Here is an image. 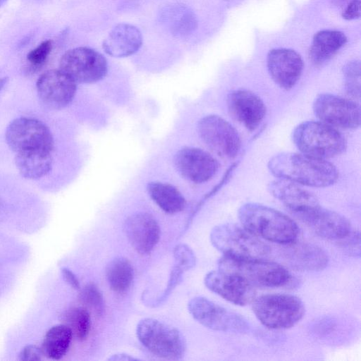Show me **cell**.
<instances>
[{
  "mask_svg": "<svg viewBox=\"0 0 361 361\" xmlns=\"http://www.w3.org/2000/svg\"><path fill=\"white\" fill-rule=\"evenodd\" d=\"M268 169L278 178L314 188L332 185L339 175L333 164L302 152L276 154L269 161Z\"/></svg>",
  "mask_w": 361,
  "mask_h": 361,
  "instance_id": "1",
  "label": "cell"
},
{
  "mask_svg": "<svg viewBox=\"0 0 361 361\" xmlns=\"http://www.w3.org/2000/svg\"><path fill=\"white\" fill-rule=\"evenodd\" d=\"M243 226L268 241L287 245L297 240L295 222L283 213L258 203H246L238 212Z\"/></svg>",
  "mask_w": 361,
  "mask_h": 361,
  "instance_id": "2",
  "label": "cell"
},
{
  "mask_svg": "<svg viewBox=\"0 0 361 361\" xmlns=\"http://www.w3.org/2000/svg\"><path fill=\"white\" fill-rule=\"evenodd\" d=\"M292 137L302 153L324 159L342 154L347 147L345 136L336 128L321 121L300 123L293 131Z\"/></svg>",
  "mask_w": 361,
  "mask_h": 361,
  "instance_id": "3",
  "label": "cell"
},
{
  "mask_svg": "<svg viewBox=\"0 0 361 361\" xmlns=\"http://www.w3.org/2000/svg\"><path fill=\"white\" fill-rule=\"evenodd\" d=\"M213 246L224 256L239 259H265L270 247L244 227L234 224L216 226L210 233Z\"/></svg>",
  "mask_w": 361,
  "mask_h": 361,
  "instance_id": "4",
  "label": "cell"
},
{
  "mask_svg": "<svg viewBox=\"0 0 361 361\" xmlns=\"http://www.w3.org/2000/svg\"><path fill=\"white\" fill-rule=\"evenodd\" d=\"M252 310L264 326L285 329L301 320L305 314V306L302 300L293 295L276 293L255 298Z\"/></svg>",
  "mask_w": 361,
  "mask_h": 361,
  "instance_id": "5",
  "label": "cell"
},
{
  "mask_svg": "<svg viewBox=\"0 0 361 361\" xmlns=\"http://www.w3.org/2000/svg\"><path fill=\"white\" fill-rule=\"evenodd\" d=\"M140 342L152 354L166 360H180L186 350L182 334L175 327L153 318L140 320L136 327Z\"/></svg>",
  "mask_w": 361,
  "mask_h": 361,
  "instance_id": "6",
  "label": "cell"
},
{
  "mask_svg": "<svg viewBox=\"0 0 361 361\" xmlns=\"http://www.w3.org/2000/svg\"><path fill=\"white\" fill-rule=\"evenodd\" d=\"M218 267L220 270L238 274L253 286H282L290 279L289 272L283 266L264 259H239L223 255Z\"/></svg>",
  "mask_w": 361,
  "mask_h": 361,
  "instance_id": "7",
  "label": "cell"
},
{
  "mask_svg": "<svg viewBox=\"0 0 361 361\" xmlns=\"http://www.w3.org/2000/svg\"><path fill=\"white\" fill-rule=\"evenodd\" d=\"M6 142L16 153L30 151L52 152L54 138L49 128L42 121L27 117L13 120L5 132Z\"/></svg>",
  "mask_w": 361,
  "mask_h": 361,
  "instance_id": "8",
  "label": "cell"
},
{
  "mask_svg": "<svg viewBox=\"0 0 361 361\" xmlns=\"http://www.w3.org/2000/svg\"><path fill=\"white\" fill-rule=\"evenodd\" d=\"M59 69L76 83L91 84L104 78L108 67L102 54L89 47H80L63 54Z\"/></svg>",
  "mask_w": 361,
  "mask_h": 361,
  "instance_id": "9",
  "label": "cell"
},
{
  "mask_svg": "<svg viewBox=\"0 0 361 361\" xmlns=\"http://www.w3.org/2000/svg\"><path fill=\"white\" fill-rule=\"evenodd\" d=\"M188 309L197 322L214 331L243 333L249 328L247 321L241 315L204 297L192 298L188 302Z\"/></svg>",
  "mask_w": 361,
  "mask_h": 361,
  "instance_id": "10",
  "label": "cell"
},
{
  "mask_svg": "<svg viewBox=\"0 0 361 361\" xmlns=\"http://www.w3.org/2000/svg\"><path fill=\"white\" fill-rule=\"evenodd\" d=\"M312 109L319 121L335 128L355 129L360 125V108L354 101L330 93L319 94Z\"/></svg>",
  "mask_w": 361,
  "mask_h": 361,
  "instance_id": "11",
  "label": "cell"
},
{
  "mask_svg": "<svg viewBox=\"0 0 361 361\" xmlns=\"http://www.w3.org/2000/svg\"><path fill=\"white\" fill-rule=\"evenodd\" d=\"M197 132L205 145L221 157L233 159L240 151L241 141L237 130L221 116L208 115L202 118Z\"/></svg>",
  "mask_w": 361,
  "mask_h": 361,
  "instance_id": "12",
  "label": "cell"
},
{
  "mask_svg": "<svg viewBox=\"0 0 361 361\" xmlns=\"http://www.w3.org/2000/svg\"><path fill=\"white\" fill-rule=\"evenodd\" d=\"M76 82L60 69L43 73L36 82L37 92L42 102L52 109H61L73 99Z\"/></svg>",
  "mask_w": 361,
  "mask_h": 361,
  "instance_id": "13",
  "label": "cell"
},
{
  "mask_svg": "<svg viewBox=\"0 0 361 361\" xmlns=\"http://www.w3.org/2000/svg\"><path fill=\"white\" fill-rule=\"evenodd\" d=\"M204 282L211 291L237 305L245 306L255 298V286L234 273L212 271L206 274Z\"/></svg>",
  "mask_w": 361,
  "mask_h": 361,
  "instance_id": "14",
  "label": "cell"
},
{
  "mask_svg": "<svg viewBox=\"0 0 361 361\" xmlns=\"http://www.w3.org/2000/svg\"><path fill=\"white\" fill-rule=\"evenodd\" d=\"M177 171L186 179L196 183L209 180L216 173L219 163L207 152L197 147H185L174 157Z\"/></svg>",
  "mask_w": 361,
  "mask_h": 361,
  "instance_id": "15",
  "label": "cell"
},
{
  "mask_svg": "<svg viewBox=\"0 0 361 361\" xmlns=\"http://www.w3.org/2000/svg\"><path fill=\"white\" fill-rule=\"evenodd\" d=\"M267 65L272 80L285 90H289L296 85L304 66L299 54L286 48L271 50L267 55Z\"/></svg>",
  "mask_w": 361,
  "mask_h": 361,
  "instance_id": "16",
  "label": "cell"
},
{
  "mask_svg": "<svg viewBox=\"0 0 361 361\" xmlns=\"http://www.w3.org/2000/svg\"><path fill=\"white\" fill-rule=\"evenodd\" d=\"M230 115L247 130H256L264 120L267 109L262 99L246 90L231 92L226 99Z\"/></svg>",
  "mask_w": 361,
  "mask_h": 361,
  "instance_id": "17",
  "label": "cell"
},
{
  "mask_svg": "<svg viewBox=\"0 0 361 361\" xmlns=\"http://www.w3.org/2000/svg\"><path fill=\"white\" fill-rule=\"evenodd\" d=\"M268 189L275 198L300 219L320 207L314 194L295 183L279 178L271 181Z\"/></svg>",
  "mask_w": 361,
  "mask_h": 361,
  "instance_id": "18",
  "label": "cell"
},
{
  "mask_svg": "<svg viewBox=\"0 0 361 361\" xmlns=\"http://www.w3.org/2000/svg\"><path fill=\"white\" fill-rule=\"evenodd\" d=\"M125 231L133 247L141 255L149 254L160 238V227L149 214L139 212L126 221Z\"/></svg>",
  "mask_w": 361,
  "mask_h": 361,
  "instance_id": "19",
  "label": "cell"
},
{
  "mask_svg": "<svg viewBox=\"0 0 361 361\" xmlns=\"http://www.w3.org/2000/svg\"><path fill=\"white\" fill-rule=\"evenodd\" d=\"M321 238L339 240L352 231L350 221L341 214L321 206L301 219Z\"/></svg>",
  "mask_w": 361,
  "mask_h": 361,
  "instance_id": "20",
  "label": "cell"
},
{
  "mask_svg": "<svg viewBox=\"0 0 361 361\" xmlns=\"http://www.w3.org/2000/svg\"><path fill=\"white\" fill-rule=\"evenodd\" d=\"M142 44L140 30L131 24L115 25L104 39V51L113 57H126L137 52Z\"/></svg>",
  "mask_w": 361,
  "mask_h": 361,
  "instance_id": "21",
  "label": "cell"
},
{
  "mask_svg": "<svg viewBox=\"0 0 361 361\" xmlns=\"http://www.w3.org/2000/svg\"><path fill=\"white\" fill-rule=\"evenodd\" d=\"M295 241L287 244L283 252L285 260L292 268L310 271H320L327 266L329 257L322 247Z\"/></svg>",
  "mask_w": 361,
  "mask_h": 361,
  "instance_id": "22",
  "label": "cell"
},
{
  "mask_svg": "<svg viewBox=\"0 0 361 361\" xmlns=\"http://www.w3.org/2000/svg\"><path fill=\"white\" fill-rule=\"evenodd\" d=\"M345 35L338 30H324L317 32L311 44L309 56L311 61L321 64L331 59L346 43Z\"/></svg>",
  "mask_w": 361,
  "mask_h": 361,
  "instance_id": "23",
  "label": "cell"
},
{
  "mask_svg": "<svg viewBox=\"0 0 361 361\" xmlns=\"http://www.w3.org/2000/svg\"><path fill=\"white\" fill-rule=\"evenodd\" d=\"M53 158L51 152L30 151L16 153V166L25 178L39 179L51 170Z\"/></svg>",
  "mask_w": 361,
  "mask_h": 361,
  "instance_id": "24",
  "label": "cell"
},
{
  "mask_svg": "<svg viewBox=\"0 0 361 361\" xmlns=\"http://www.w3.org/2000/svg\"><path fill=\"white\" fill-rule=\"evenodd\" d=\"M147 191L152 200L166 213H178L185 207V197L171 184L150 182L147 185Z\"/></svg>",
  "mask_w": 361,
  "mask_h": 361,
  "instance_id": "25",
  "label": "cell"
},
{
  "mask_svg": "<svg viewBox=\"0 0 361 361\" xmlns=\"http://www.w3.org/2000/svg\"><path fill=\"white\" fill-rule=\"evenodd\" d=\"M161 18L171 32L179 37L188 35L197 26L194 13L183 4H172L166 7L162 11Z\"/></svg>",
  "mask_w": 361,
  "mask_h": 361,
  "instance_id": "26",
  "label": "cell"
},
{
  "mask_svg": "<svg viewBox=\"0 0 361 361\" xmlns=\"http://www.w3.org/2000/svg\"><path fill=\"white\" fill-rule=\"evenodd\" d=\"M73 333L66 324L52 326L47 332L42 349L44 356L52 360H60L68 352Z\"/></svg>",
  "mask_w": 361,
  "mask_h": 361,
  "instance_id": "27",
  "label": "cell"
},
{
  "mask_svg": "<svg viewBox=\"0 0 361 361\" xmlns=\"http://www.w3.org/2000/svg\"><path fill=\"white\" fill-rule=\"evenodd\" d=\"M133 277V267L125 257H116L106 266V278L110 288L115 293H124L128 291Z\"/></svg>",
  "mask_w": 361,
  "mask_h": 361,
  "instance_id": "28",
  "label": "cell"
},
{
  "mask_svg": "<svg viewBox=\"0 0 361 361\" xmlns=\"http://www.w3.org/2000/svg\"><path fill=\"white\" fill-rule=\"evenodd\" d=\"M65 324L68 326L78 340L84 341L91 329V317L89 310L85 307L69 309L64 315Z\"/></svg>",
  "mask_w": 361,
  "mask_h": 361,
  "instance_id": "29",
  "label": "cell"
},
{
  "mask_svg": "<svg viewBox=\"0 0 361 361\" xmlns=\"http://www.w3.org/2000/svg\"><path fill=\"white\" fill-rule=\"evenodd\" d=\"M80 300L95 314L101 315L104 310V297L99 288L93 283L85 285L79 295Z\"/></svg>",
  "mask_w": 361,
  "mask_h": 361,
  "instance_id": "30",
  "label": "cell"
},
{
  "mask_svg": "<svg viewBox=\"0 0 361 361\" xmlns=\"http://www.w3.org/2000/svg\"><path fill=\"white\" fill-rule=\"evenodd\" d=\"M344 86L346 92L353 98L360 96V63L359 61L349 62L343 69Z\"/></svg>",
  "mask_w": 361,
  "mask_h": 361,
  "instance_id": "31",
  "label": "cell"
},
{
  "mask_svg": "<svg viewBox=\"0 0 361 361\" xmlns=\"http://www.w3.org/2000/svg\"><path fill=\"white\" fill-rule=\"evenodd\" d=\"M174 265L183 271L192 269L196 262L195 255L191 248L185 244H178L173 249Z\"/></svg>",
  "mask_w": 361,
  "mask_h": 361,
  "instance_id": "32",
  "label": "cell"
},
{
  "mask_svg": "<svg viewBox=\"0 0 361 361\" xmlns=\"http://www.w3.org/2000/svg\"><path fill=\"white\" fill-rule=\"evenodd\" d=\"M52 41L46 40L31 50L27 55V59L32 65L39 66L44 63L52 49Z\"/></svg>",
  "mask_w": 361,
  "mask_h": 361,
  "instance_id": "33",
  "label": "cell"
},
{
  "mask_svg": "<svg viewBox=\"0 0 361 361\" xmlns=\"http://www.w3.org/2000/svg\"><path fill=\"white\" fill-rule=\"evenodd\" d=\"M341 247L350 255L360 256V233L356 231H351L345 238L339 240Z\"/></svg>",
  "mask_w": 361,
  "mask_h": 361,
  "instance_id": "34",
  "label": "cell"
},
{
  "mask_svg": "<svg viewBox=\"0 0 361 361\" xmlns=\"http://www.w3.org/2000/svg\"><path fill=\"white\" fill-rule=\"evenodd\" d=\"M44 356L42 349L37 345H29L24 347L19 354V360L22 361H39Z\"/></svg>",
  "mask_w": 361,
  "mask_h": 361,
  "instance_id": "35",
  "label": "cell"
},
{
  "mask_svg": "<svg viewBox=\"0 0 361 361\" xmlns=\"http://www.w3.org/2000/svg\"><path fill=\"white\" fill-rule=\"evenodd\" d=\"M360 16V0H352L342 13L345 20H354Z\"/></svg>",
  "mask_w": 361,
  "mask_h": 361,
  "instance_id": "36",
  "label": "cell"
},
{
  "mask_svg": "<svg viewBox=\"0 0 361 361\" xmlns=\"http://www.w3.org/2000/svg\"><path fill=\"white\" fill-rule=\"evenodd\" d=\"M61 274L64 281L73 288L80 289V282L76 276L68 268L61 269Z\"/></svg>",
  "mask_w": 361,
  "mask_h": 361,
  "instance_id": "37",
  "label": "cell"
},
{
  "mask_svg": "<svg viewBox=\"0 0 361 361\" xmlns=\"http://www.w3.org/2000/svg\"><path fill=\"white\" fill-rule=\"evenodd\" d=\"M109 360H119V361H128V360H138V358H135L129 355L120 353L115 354L109 357Z\"/></svg>",
  "mask_w": 361,
  "mask_h": 361,
  "instance_id": "38",
  "label": "cell"
},
{
  "mask_svg": "<svg viewBox=\"0 0 361 361\" xmlns=\"http://www.w3.org/2000/svg\"><path fill=\"white\" fill-rule=\"evenodd\" d=\"M8 78L6 77L0 78V90L3 88L6 83Z\"/></svg>",
  "mask_w": 361,
  "mask_h": 361,
  "instance_id": "39",
  "label": "cell"
},
{
  "mask_svg": "<svg viewBox=\"0 0 361 361\" xmlns=\"http://www.w3.org/2000/svg\"><path fill=\"white\" fill-rule=\"evenodd\" d=\"M7 0H0V6L4 4Z\"/></svg>",
  "mask_w": 361,
  "mask_h": 361,
  "instance_id": "40",
  "label": "cell"
}]
</instances>
